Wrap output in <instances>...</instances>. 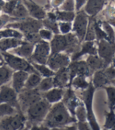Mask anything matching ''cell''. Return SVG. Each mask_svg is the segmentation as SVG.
Instances as JSON below:
<instances>
[{
    "label": "cell",
    "mask_w": 115,
    "mask_h": 130,
    "mask_svg": "<svg viewBox=\"0 0 115 130\" xmlns=\"http://www.w3.org/2000/svg\"><path fill=\"white\" fill-rule=\"evenodd\" d=\"M11 17L13 18L16 21L24 20L27 17H29V14H28L27 8L25 7V6L24 5L21 0H19V2L17 3L14 10L11 15Z\"/></svg>",
    "instance_id": "obj_26"
},
{
    "label": "cell",
    "mask_w": 115,
    "mask_h": 130,
    "mask_svg": "<svg viewBox=\"0 0 115 130\" xmlns=\"http://www.w3.org/2000/svg\"><path fill=\"white\" fill-rule=\"evenodd\" d=\"M46 128H45L42 125H31L29 127V129L28 130H45Z\"/></svg>",
    "instance_id": "obj_50"
},
{
    "label": "cell",
    "mask_w": 115,
    "mask_h": 130,
    "mask_svg": "<svg viewBox=\"0 0 115 130\" xmlns=\"http://www.w3.org/2000/svg\"><path fill=\"white\" fill-rule=\"evenodd\" d=\"M78 130H92L88 122H77Z\"/></svg>",
    "instance_id": "obj_47"
},
{
    "label": "cell",
    "mask_w": 115,
    "mask_h": 130,
    "mask_svg": "<svg viewBox=\"0 0 115 130\" xmlns=\"http://www.w3.org/2000/svg\"><path fill=\"white\" fill-rule=\"evenodd\" d=\"M97 55L103 60L105 68L112 63L115 55V42H110L107 40H100L96 42Z\"/></svg>",
    "instance_id": "obj_11"
},
{
    "label": "cell",
    "mask_w": 115,
    "mask_h": 130,
    "mask_svg": "<svg viewBox=\"0 0 115 130\" xmlns=\"http://www.w3.org/2000/svg\"><path fill=\"white\" fill-rule=\"evenodd\" d=\"M94 29H95V40H96V42L100 41V40H107L108 41V38L107 34L105 33V31H103V29L101 27V24H100V21H98L96 19H95L94 17Z\"/></svg>",
    "instance_id": "obj_33"
},
{
    "label": "cell",
    "mask_w": 115,
    "mask_h": 130,
    "mask_svg": "<svg viewBox=\"0 0 115 130\" xmlns=\"http://www.w3.org/2000/svg\"><path fill=\"white\" fill-rule=\"evenodd\" d=\"M87 63L89 68L92 70V71L94 73L95 71L102 70L105 68V65L103 60L96 55H90L88 57L87 60H85Z\"/></svg>",
    "instance_id": "obj_25"
},
{
    "label": "cell",
    "mask_w": 115,
    "mask_h": 130,
    "mask_svg": "<svg viewBox=\"0 0 115 130\" xmlns=\"http://www.w3.org/2000/svg\"><path fill=\"white\" fill-rule=\"evenodd\" d=\"M68 71H69V85L68 87H71V84L72 80L76 76H84L85 78L90 77L93 72L89 68L87 63L85 60H74L71 61L70 64L68 65Z\"/></svg>",
    "instance_id": "obj_9"
},
{
    "label": "cell",
    "mask_w": 115,
    "mask_h": 130,
    "mask_svg": "<svg viewBox=\"0 0 115 130\" xmlns=\"http://www.w3.org/2000/svg\"><path fill=\"white\" fill-rule=\"evenodd\" d=\"M105 89L107 94L108 106L110 110H114L115 108V86H106L103 87Z\"/></svg>",
    "instance_id": "obj_38"
},
{
    "label": "cell",
    "mask_w": 115,
    "mask_h": 130,
    "mask_svg": "<svg viewBox=\"0 0 115 130\" xmlns=\"http://www.w3.org/2000/svg\"><path fill=\"white\" fill-rule=\"evenodd\" d=\"M42 98V92L38 91V89H24L18 93V101L21 111L24 113L28 107L40 100Z\"/></svg>",
    "instance_id": "obj_8"
},
{
    "label": "cell",
    "mask_w": 115,
    "mask_h": 130,
    "mask_svg": "<svg viewBox=\"0 0 115 130\" xmlns=\"http://www.w3.org/2000/svg\"><path fill=\"white\" fill-rule=\"evenodd\" d=\"M105 123L103 130H110L115 125V113L114 110H110L109 112L105 113Z\"/></svg>",
    "instance_id": "obj_40"
},
{
    "label": "cell",
    "mask_w": 115,
    "mask_h": 130,
    "mask_svg": "<svg viewBox=\"0 0 115 130\" xmlns=\"http://www.w3.org/2000/svg\"><path fill=\"white\" fill-rule=\"evenodd\" d=\"M59 31L61 35H67L72 31V22L58 21Z\"/></svg>",
    "instance_id": "obj_43"
},
{
    "label": "cell",
    "mask_w": 115,
    "mask_h": 130,
    "mask_svg": "<svg viewBox=\"0 0 115 130\" xmlns=\"http://www.w3.org/2000/svg\"><path fill=\"white\" fill-rule=\"evenodd\" d=\"M29 127L30 126H28V125H25L23 128H20V129H18V130H28L29 129Z\"/></svg>",
    "instance_id": "obj_55"
},
{
    "label": "cell",
    "mask_w": 115,
    "mask_h": 130,
    "mask_svg": "<svg viewBox=\"0 0 115 130\" xmlns=\"http://www.w3.org/2000/svg\"><path fill=\"white\" fill-rule=\"evenodd\" d=\"M90 84V82H87L86 78L84 76H76L71 82V87H74L75 89H79L81 90L86 89Z\"/></svg>",
    "instance_id": "obj_32"
},
{
    "label": "cell",
    "mask_w": 115,
    "mask_h": 130,
    "mask_svg": "<svg viewBox=\"0 0 115 130\" xmlns=\"http://www.w3.org/2000/svg\"><path fill=\"white\" fill-rule=\"evenodd\" d=\"M29 75V73L24 71H15L13 72L11 77L12 88L19 93L24 89L26 80Z\"/></svg>",
    "instance_id": "obj_19"
},
{
    "label": "cell",
    "mask_w": 115,
    "mask_h": 130,
    "mask_svg": "<svg viewBox=\"0 0 115 130\" xmlns=\"http://www.w3.org/2000/svg\"><path fill=\"white\" fill-rule=\"evenodd\" d=\"M100 24H101V27L103 29V31H105V33L107 34V38H108V41L110 42H115V31L113 27L106 21H100Z\"/></svg>",
    "instance_id": "obj_37"
},
{
    "label": "cell",
    "mask_w": 115,
    "mask_h": 130,
    "mask_svg": "<svg viewBox=\"0 0 115 130\" xmlns=\"http://www.w3.org/2000/svg\"><path fill=\"white\" fill-rule=\"evenodd\" d=\"M89 17L85 13L84 10L76 12L75 17L72 22V31L81 43L84 42L85 36L87 30Z\"/></svg>",
    "instance_id": "obj_7"
},
{
    "label": "cell",
    "mask_w": 115,
    "mask_h": 130,
    "mask_svg": "<svg viewBox=\"0 0 115 130\" xmlns=\"http://www.w3.org/2000/svg\"><path fill=\"white\" fill-rule=\"evenodd\" d=\"M77 119L73 117L62 101L51 105L42 125L46 128L61 127L63 128L70 124L76 123Z\"/></svg>",
    "instance_id": "obj_1"
},
{
    "label": "cell",
    "mask_w": 115,
    "mask_h": 130,
    "mask_svg": "<svg viewBox=\"0 0 115 130\" xmlns=\"http://www.w3.org/2000/svg\"><path fill=\"white\" fill-rule=\"evenodd\" d=\"M5 63V62H3V61H0V67L2 66V65H3Z\"/></svg>",
    "instance_id": "obj_59"
},
{
    "label": "cell",
    "mask_w": 115,
    "mask_h": 130,
    "mask_svg": "<svg viewBox=\"0 0 115 130\" xmlns=\"http://www.w3.org/2000/svg\"><path fill=\"white\" fill-rule=\"evenodd\" d=\"M74 117L77 119V122H86V121H87L86 109L82 101L80 103V104L77 107L75 112H74Z\"/></svg>",
    "instance_id": "obj_39"
},
{
    "label": "cell",
    "mask_w": 115,
    "mask_h": 130,
    "mask_svg": "<svg viewBox=\"0 0 115 130\" xmlns=\"http://www.w3.org/2000/svg\"><path fill=\"white\" fill-rule=\"evenodd\" d=\"M5 38H15L19 39H24V35L16 29L10 28V27H6L5 29L0 30V39Z\"/></svg>",
    "instance_id": "obj_30"
},
{
    "label": "cell",
    "mask_w": 115,
    "mask_h": 130,
    "mask_svg": "<svg viewBox=\"0 0 115 130\" xmlns=\"http://www.w3.org/2000/svg\"><path fill=\"white\" fill-rule=\"evenodd\" d=\"M13 72V71L5 63L0 67V86L6 85V83L11 80Z\"/></svg>",
    "instance_id": "obj_29"
},
{
    "label": "cell",
    "mask_w": 115,
    "mask_h": 130,
    "mask_svg": "<svg viewBox=\"0 0 115 130\" xmlns=\"http://www.w3.org/2000/svg\"><path fill=\"white\" fill-rule=\"evenodd\" d=\"M50 54H51V50H50V42L42 39L41 41H39L35 45V48L31 58V61L38 63L46 64Z\"/></svg>",
    "instance_id": "obj_12"
},
{
    "label": "cell",
    "mask_w": 115,
    "mask_h": 130,
    "mask_svg": "<svg viewBox=\"0 0 115 130\" xmlns=\"http://www.w3.org/2000/svg\"><path fill=\"white\" fill-rule=\"evenodd\" d=\"M63 128H61V127H53V128H46L45 130H63Z\"/></svg>",
    "instance_id": "obj_53"
},
{
    "label": "cell",
    "mask_w": 115,
    "mask_h": 130,
    "mask_svg": "<svg viewBox=\"0 0 115 130\" xmlns=\"http://www.w3.org/2000/svg\"><path fill=\"white\" fill-rule=\"evenodd\" d=\"M6 27H10V28L16 29L21 31L23 35H26L30 33H37L43 27L42 21L36 20L29 17L24 20L9 23L6 24Z\"/></svg>",
    "instance_id": "obj_6"
},
{
    "label": "cell",
    "mask_w": 115,
    "mask_h": 130,
    "mask_svg": "<svg viewBox=\"0 0 115 130\" xmlns=\"http://www.w3.org/2000/svg\"><path fill=\"white\" fill-rule=\"evenodd\" d=\"M1 53L3 57L5 64H6L13 71H24L29 74L38 73L37 71L33 67V65L31 64V61L22 58L21 57H18V56L9 52H1Z\"/></svg>",
    "instance_id": "obj_5"
},
{
    "label": "cell",
    "mask_w": 115,
    "mask_h": 130,
    "mask_svg": "<svg viewBox=\"0 0 115 130\" xmlns=\"http://www.w3.org/2000/svg\"><path fill=\"white\" fill-rule=\"evenodd\" d=\"M110 83H111V84H113V86H115V79L111 80V81H110Z\"/></svg>",
    "instance_id": "obj_58"
},
{
    "label": "cell",
    "mask_w": 115,
    "mask_h": 130,
    "mask_svg": "<svg viewBox=\"0 0 115 130\" xmlns=\"http://www.w3.org/2000/svg\"><path fill=\"white\" fill-rule=\"evenodd\" d=\"M95 89L93 86L92 83L90 82L89 87L81 92V99L85 104L87 114V122L89 124L92 130H101L99 123L95 118L93 110V97Z\"/></svg>",
    "instance_id": "obj_4"
},
{
    "label": "cell",
    "mask_w": 115,
    "mask_h": 130,
    "mask_svg": "<svg viewBox=\"0 0 115 130\" xmlns=\"http://www.w3.org/2000/svg\"><path fill=\"white\" fill-rule=\"evenodd\" d=\"M64 92H65L64 89L53 87L49 91L42 92V96L43 99H45L47 102H49L52 105V104H54L58 103V102L62 101Z\"/></svg>",
    "instance_id": "obj_22"
},
{
    "label": "cell",
    "mask_w": 115,
    "mask_h": 130,
    "mask_svg": "<svg viewBox=\"0 0 115 130\" xmlns=\"http://www.w3.org/2000/svg\"><path fill=\"white\" fill-rule=\"evenodd\" d=\"M42 27L44 28H46L48 30L51 31L54 35L60 34L59 31V26H58V21L49 19V18L45 17V19L42 20Z\"/></svg>",
    "instance_id": "obj_34"
},
{
    "label": "cell",
    "mask_w": 115,
    "mask_h": 130,
    "mask_svg": "<svg viewBox=\"0 0 115 130\" xmlns=\"http://www.w3.org/2000/svg\"><path fill=\"white\" fill-rule=\"evenodd\" d=\"M21 1L27 8L30 17L40 21L46 17L47 12L45 11V9L42 6L37 4L33 0H21Z\"/></svg>",
    "instance_id": "obj_16"
},
{
    "label": "cell",
    "mask_w": 115,
    "mask_h": 130,
    "mask_svg": "<svg viewBox=\"0 0 115 130\" xmlns=\"http://www.w3.org/2000/svg\"><path fill=\"white\" fill-rule=\"evenodd\" d=\"M110 0H87L84 6V11L89 17H95L110 3Z\"/></svg>",
    "instance_id": "obj_15"
},
{
    "label": "cell",
    "mask_w": 115,
    "mask_h": 130,
    "mask_svg": "<svg viewBox=\"0 0 115 130\" xmlns=\"http://www.w3.org/2000/svg\"><path fill=\"white\" fill-rule=\"evenodd\" d=\"M71 57L65 53H51L47 60L46 65L54 72L61 68L68 67L71 63Z\"/></svg>",
    "instance_id": "obj_14"
},
{
    "label": "cell",
    "mask_w": 115,
    "mask_h": 130,
    "mask_svg": "<svg viewBox=\"0 0 115 130\" xmlns=\"http://www.w3.org/2000/svg\"><path fill=\"white\" fill-rule=\"evenodd\" d=\"M53 87H54V84H53V77H48V78H42L37 89L40 92H47L50 89H53Z\"/></svg>",
    "instance_id": "obj_36"
},
{
    "label": "cell",
    "mask_w": 115,
    "mask_h": 130,
    "mask_svg": "<svg viewBox=\"0 0 115 130\" xmlns=\"http://www.w3.org/2000/svg\"><path fill=\"white\" fill-rule=\"evenodd\" d=\"M26 123L27 119L24 113L18 112L0 119V128L1 130H18L23 128Z\"/></svg>",
    "instance_id": "obj_10"
},
{
    "label": "cell",
    "mask_w": 115,
    "mask_h": 130,
    "mask_svg": "<svg viewBox=\"0 0 115 130\" xmlns=\"http://www.w3.org/2000/svg\"><path fill=\"white\" fill-rule=\"evenodd\" d=\"M81 44L78 39L73 32L67 35H54L50 42L51 53H65L68 55H73L79 51Z\"/></svg>",
    "instance_id": "obj_2"
},
{
    "label": "cell",
    "mask_w": 115,
    "mask_h": 130,
    "mask_svg": "<svg viewBox=\"0 0 115 130\" xmlns=\"http://www.w3.org/2000/svg\"><path fill=\"white\" fill-rule=\"evenodd\" d=\"M5 4V1L4 0H0V13L2 12V10H3V7Z\"/></svg>",
    "instance_id": "obj_54"
},
{
    "label": "cell",
    "mask_w": 115,
    "mask_h": 130,
    "mask_svg": "<svg viewBox=\"0 0 115 130\" xmlns=\"http://www.w3.org/2000/svg\"><path fill=\"white\" fill-rule=\"evenodd\" d=\"M23 39L15 38H5L0 39V52H9L13 50L23 42Z\"/></svg>",
    "instance_id": "obj_24"
},
{
    "label": "cell",
    "mask_w": 115,
    "mask_h": 130,
    "mask_svg": "<svg viewBox=\"0 0 115 130\" xmlns=\"http://www.w3.org/2000/svg\"><path fill=\"white\" fill-rule=\"evenodd\" d=\"M50 107L51 104L49 102L42 98L40 100L28 107L25 111L27 123L31 125L42 124Z\"/></svg>",
    "instance_id": "obj_3"
},
{
    "label": "cell",
    "mask_w": 115,
    "mask_h": 130,
    "mask_svg": "<svg viewBox=\"0 0 115 130\" xmlns=\"http://www.w3.org/2000/svg\"><path fill=\"white\" fill-rule=\"evenodd\" d=\"M92 83L95 89H96L98 88H103L106 86H108L109 84H110V81L105 75L103 69H102L93 73V78Z\"/></svg>",
    "instance_id": "obj_23"
},
{
    "label": "cell",
    "mask_w": 115,
    "mask_h": 130,
    "mask_svg": "<svg viewBox=\"0 0 115 130\" xmlns=\"http://www.w3.org/2000/svg\"><path fill=\"white\" fill-rule=\"evenodd\" d=\"M63 1L64 0H51L50 1V6H52L54 9H58L62 5Z\"/></svg>",
    "instance_id": "obj_49"
},
{
    "label": "cell",
    "mask_w": 115,
    "mask_h": 130,
    "mask_svg": "<svg viewBox=\"0 0 115 130\" xmlns=\"http://www.w3.org/2000/svg\"><path fill=\"white\" fill-rule=\"evenodd\" d=\"M23 40L35 45L36 43H38L39 41H41L42 39L40 38L39 35H38V33L37 32V33H30V34L24 35Z\"/></svg>",
    "instance_id": "obj_45"
},
{
    "label": "cell",
    "mask_w": 115,
    "mask_h": 130,
    "mask_svg": "<svg viewBox=\"0 0 115 130\" xmlns=\"http://www.w3.org/2000/svg\"><path fill=\"white\" fill-rule=\"evenodd\" d=\"M38 33L41 39L47 41V42H50L54 35V34L51 31L48 30L46 28H44V27H42V28L38 31Z\"/></svg>",
    "instance_id": "obj_46"
},
{
    "label": "cell",
    "mask_w": 115,
    "mask_h": 130,
    "mask_svg": "<svg viewBox=\"0 0 115 130\" xmlns=\"http://www.w3.org/2000/svg\"><path fill=\"white\" fill-rule=\"evenodd\" d=\"M93 21H94V17H89V24L87 27V30H86L84 41H95V34Z\"/></svg>",
    "instance_id": "obj_41"
},
{
    "label": "cell",
    "mask_w": 115,
    "mask_h": 130,
    "mask_svg": "<svg viewBox=\"0 0 115 130\" xmlns=\"http://www.w3.org/2000/svg\"><path fill=\"white\" fill-rule=\"evenodd\" d=\"M34 48H35L34 44L27 42L24 40L20 45H18L17 47L13 50V54L18 56V57H21L22 58H24L27 60L31 61Z\"/></svg>",
    "instance_id": "obj_21"
},
{
    "label": "cell",
    "mask_w": 115,
    "mask_h": 130,
    "mask_svg": "<svg viewBox=\"0 0 115 130\" xmlns=\"http://www.w3.org/2000/svg\"><path fill=\"white\" fill-rule=\"evenodd\" d=\"M106 21H107L113 27L115 28V17H112V18H110V19L107 20Z\"/></svg>",
    "instance_id": "obj_52"
},
{
    "label": "cell",
    "mask_w": 115,
    "mask_h": 130,
    "mask_svg": "<svg viewBox=\"0 0 115 130\" xmlns=\"http://www.w3.org/2000/svg\"><path fill=\"white\" fill-rule=\"evenodd\" d=\"M42 77L38 73H31L29 74L24 86V89H37L38 86L42 80Z\"/></svg>",
    "instance_id": "obj_28"
},
{
    "label": "cell",
    "mask_w": 115,
    "mask_h": 130,
    "mask_svg": "<svg viewBox=\"0 0 115 130\" xmlns=\"http://www.w3.org/2000/svg\"><path fill=\"white\" fill-rule=\"evenodd\" d=\"M54 87L64 89L66 87H68L69 85V71L68 68H63L58 71H56L53 77Z\"/></svg>",
    "instance_id": "obj_20"
},
{
    "label": "cell",
    "mask_w": 115,
    "mask_h": 130,
    "mask_svg": "<svg viewBox=\"0 0 115 130\" xmlns=\"http://www.w3.org/2000/svg\"><path fill=\"white\" fill-rule=\"evenodd\" d=\"M6 1H9V0H6Z\"/></svg>",
    "instance_id": "obj_60"
},
{
    "label": "cell",
    "mask_w": 115,
    "mask_h": 130,
    "mask_svg": "<svg viewBox=\"0 0 115 130\" xmlns=\"http://www.w3.org/2000/svg\"><path fill=\"white\" fill-rule=\"evenodd\" d=\"M18 112L19 111L11 105L8 104H0V119L13 115Z\"/></svg>",
    "instance_id": "obj_35"
},
{
    "label": "cell",
    "mask_w": 115,
    "mask_h": 130,
    "mask_svg": "<svg viewBox=\"0 0 115 130\" xmlns=\"http://www.w3.org/2000/svg\"><path fill=\"white\" fill-rule=\"evenodd\" d=\"M63 130H78V126H77V122L73 123L71 125H67L63 128Z\"/></svg>",
    "instance_id": "obj_51"
},
{
    "label": "cell",
    "mask_w": 115,
    "mask_h": 130,
    "mask_svg": "<svg viewBox=\"0 0 115 130\" xmlns=\"http://www.w3.org/2000/svg\"><path fill=\"white\" fill-rule=\"evenodd\" d=\"M0 104H8L15 107L19 112H22L18 101V93L12 86L7 85L0 86Z\"/></svg>",
    "instance_id": "obj_13"
},
{
    "label": "cell",
    "mask_w": 115,
    "mask_h": 130,
    "mask_svg": "<svg viewBox=\"0 0 115 130\" xmlns=\"http://www.w3.org/2000/svg\"><path fill=\"white\" fill-rule=\"evenodd\" d=\"M0 61H3L4 62V60H3V56H2L1 52H0Z\"/></svg>",
    "instance_id": "obj_57"
},
{
    "label": "cell",
    "mask_w": 115,
    "mask_h": 130,
    "mask_svg": "<svg viewBox=\"0 0 115 130\" xmlns=\"http://www.w3.org/2000/svg\"><path fill=\"white\" fill-rule=\"evenodd\" d=\"M97 46L95 41H84L81 44V48L79 51L71 55V61L78 60L85 55H96Z\"/></svg>",
    "instance_id": "obj_17"
},
{
    "label": "cell",
    "mask_w": 115,
    "mask_h": 130,
    "mask_svg": "<svg viewBox=\"0 0 115 130\" xmlns=\"http://www.w3.org/2000/svg\"><path fill=\"white\" fill-rule=\"evenodd\" d=\"M75 2V11L78 12L81 10L85 5L87 0H74Z\"/></svg>",
    "instance_id": "obj_48"
},
{
    "label": "cell",
    "mask_w": 115,
    "mask_h": 130,
    "mask_svg": "<svg viewBox=\"0 0 115 130\" xmlns=\"http://www.w3.org/2000/svg\"><path fill=\"white\" fill-rule=\"evenodd\" d=\"M18 2H19V0H9V1L5 2V4L3 7L2 12L9 17H11V15H12V13H13Z\"/></svg>",
    "instance_id": "obj_42"
},
{
    "label": "cell",
    "mask_w": 115,
    "mask_h": 130,
    "mask_svg": "<svg viewBox=\"0 0 115 130\" xmlns=\"http://www.w3.org/2000/svg\"><path fill=\"white\" fill-rule=\"evenodd\" d=\"M62 102L64 104L66 107L68 108L71 115L73 117H74L75 110H76L77 107L80 104L81 101L77 97V96L74 94V92L72 90V89L68 87V89H67L64 92L63 97L62 99Z\"/></svg>",
    "instance_id": "obj_18"
},
{
    "label": "cell",
    "mask_w": 115,
    "mask_h": 130,
    "mask_svg": "<svg viewBox=\"0 0 115 130\" xmlns=\"http://www.w3.org/2000/svg\"><path fill=\"white\" fill-rule=\"evenodd\" d=\"M31 64L33 65V67L37 71V72L42 78H48V77H53L55 72L51 70L46 64H42V63H38L33 61H31Z\"/></svg>",
    "instance_id": "obj_27"
},
{
    "label": "cell",
    "mask_w": 115,
    "mask_h": 130,
    "mask_svg": "<svg viewBox=\"0 0 115 130\" xmlns=\"http://www.w3.org/2000/svg\"><path fill=\"white\" fill-rule=\"evenodd\" d=\"M55 13L56 16L57 21H64V22H73L75 17V12H68L60 10L59 9H56Z\"/></svg>",
    "instance_id": "obj_31"
},
{
    "label": "cell",
    "mask_w": 115,
    "mask_h": 130,
    "mask_svg": "<svg viewBox=\"0 0 115 130\" xmlns=\"http://www.w3.org/2000/svg\"><path fill=\"white\" fill-rule=\"evenodd\" d=\"M112 66L115 68V55H114V57L113 58V60H112Z\"/></svg>",
    "instance_id": "obj_56"
},
{
    "label": "cell",
    "mask_w": 115,
    "mask_h": 130,
    "mask_svg": "<svg viewBox=\"0 0 115 130\" xmlns=\"http://www.w3.org/2000/svg\"><path fill=\"white\" fill-rule=\"evenodd\" d=\"M114 1H115V0H114ZM114 4H115V2H114Z\"/></svg>",
    "instance_id": "obj_61"
},
{
    "label": "cell",
    "mask_w": 115,
    "mask_h": 130,
    "mask_svg": "<svg viewBox=\"0 0 115 130\" xmlns=\"http://www.w3.org/2000/svg\"><path fill=\"white\" fill-rule=\"evenodd\" d=\"M60 10L75 12V2L74 0H64L62 5L58 8Z\"/></svg>",
    "instance_id": "obj_44"
}]
</instances>
